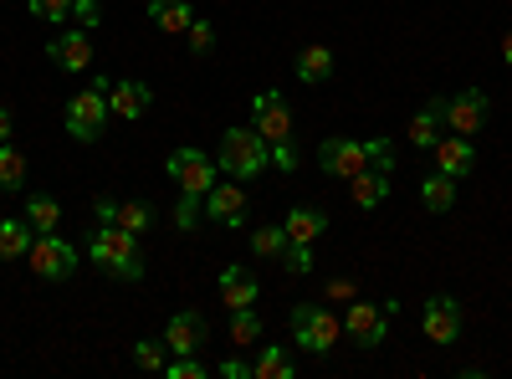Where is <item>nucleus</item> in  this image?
<instances>
[{
  "label": "nucleus",
  "instance_id": "f257e3e1",
  "mask_svg": "<svg viewBox=\"0 0 512 379\" xmlns=\"http://www.w3.org/2000/svg\"><path fill=\"white\" fill-rule=\"evenodd\" d=\"M88 257H93V267H103V272L118 277V282H139V277H144L139 236L123 231V226H113V221H98V226L88 231Z\"/></svg>",
  "mask_w": 512,
  "mask_h": 379
},
{
  "label": "nucleus",
  "instance_id": "f03ea898",
  "mask_svg": "<svg viewBox=\"0 0 512 379\" xmlns=\"http://www.w3.org/2000/svg\"><path fill=\"white\" fill-rule=\"evenodd\" d=\"M251 129L272 144V164H277V170H297V149H292L297 118H292V103H287L277 88H267V93L251 98Z\"/></svg>",
  "mask_w": 512,
  "mask_h": 379
},
{
  "label": "nucleus",
  "instance_id": "7ed1b4c3",
  "mask_svg": "<svg viewBox=\"0 0 512 379\" xmlns=\"http://www.w3.org/2000/svg\"><path fill=\"white\" fill-rule=\"evenodd\" d=\"M272 164V144L256 129H226L221 149H216V170H226L231 180H256Z\"/></svg>",
  "mask_w": 512,
  "mask_h": 379
},
{
  "label": "nucleus",
  "instance_id": "20e7f679",
  "mask_svg": "<svg viewBox=\"0 0 512 379\" xmlns=\"http://www.w3.org/2000/svg\"><path fill=\"white\" fill-rule=\"evenodd\" d=\"M287 323H292V344L308 349V354H328L338 344V333H344V323H338L323 303H297Z\"/></svg>",
  "mask_w": 512,
  "mask_h": 379
},
{
  "label": "nucleus",
  "instance_id": "39448f33",
  "mask_svg": "<svg viewBox=\"0 0 512 379\" xmlns=\"http://www.w3.org/2000/svg\"><path fill=\"white\" fill-rule=\"evenodd\" d=\"M108 118H113V108H108V93H98V88L72 93V98H67V113H62L67 134H72L77 144H98L103 129H108Z\"/></svg>",
  "mask_w": 512,
  "mask_h": 379
},
{
  "label": "nucleus",
  "instance_id": "423d86ee",
  "mask_svg": "<svg viewBox=\"0 0 512 379\" xmlns=\"http://www.w3.org/2000/svg\"><path fill=\"white\" fill-rule=\"evenodd\" d=\"M26 262H31V272H36L41 282H67V277L77 272V246L62 241L57 231H36Z\"/></svg>",
  "mask_w": 512,
  "mask_h": 379
},
{
  "label": "nucleus",
  "instance_id": "0eeeda50",
  "mask_svg": "<svg viewBox=\"0 0 512 379\" xmlns=\"http://www.w3.org/2000/svg\"><path fill=\"white\" fill-rule=\"evenodd\" d=\"M400 303H354L349 308V318H344V339L354 344V349H379L384 339H390V313H395Z\"/></svg>",
  "mask_w": 512,
  "mask_h": 379
},
{
  "label": "nucleus",
  "instance_id": "6e6552de",
  "mask_svg": "<svg viewBox=\"0 0 512 379\" xmlns=\"http://www.w3.org/2000/svg\"><path fill=\"white\" fill-rule=\"evenodd\" d=\"M164 170H169V180H175L185 195H205L210 185H216V159H210L205 149H195V144H185V149L169 154Z\"/></svg>",
  "mask_w": 512,
  "mask_h": 379
},
{
  "label": "nucleus",
  "instance_id": "1a4fd4ad",
  "mask_svg": "<svg viewBox=\"0 0 512 379\" xmlns=\"http://www.w3.org/2000/svg\"><path fill=\"white\" fill-rule=\"evenodd\" d=\"M441 113H446V134H482L487 118H492V98L482 88H466L456 98H441Z\"/></svg>",
  "mask_w": 512,
  "mask_h": 379
},
{
  "label": "nucleus",
  "instance_id": "9d476101",
  "mask_svg": "<svg viewBox=\"0 0 512 379\" xmlns=\"http://www.w3.org/2000/svg\"><path fill=\"white\" fill-rule=\"evenodd\" d=\"M318 164L333 180H354L359 170H369V139H323Z\"/></svg>",
  "mask_w": 512,
  "mask_h": 379
},
{
  "label": "nucleus",
  "instance_id": "9b49d317",
  "mask_svg": "<svg viewBox=\"0 0 512 379\" xmlns=\"http://www.w3.org/2000/svg\"><path fill=\"white\" fill-rule=\"evenodd\" d=\"M205 216L221 221V226H231V231L246 226V221H251V195H246V185H236V180H231V185H210V190H205Z\"/></svg>",
  "mask_w": 512,
  "mask_h": 379
},
{
  "label": "nucleus",
  "instance_id": "f8f14e48",
  "mask_svg": "<svg viewBox=\"0 0 512 379\" xmlns=\"http://www.w3.org/2000/svg\"><path fill=\"white\" fill-rule=\"evenodd\" d=\"M420 333L431 344H456L461 339V303L446 298V292H436V298L420 308Z\"/></svg>",
  "mask_w": 512,
  "mask_h": 379
},
{
  "label": "nucleus",
  "instance_id": "ddd939ff",
  "mask_svg": "<svg viewBox=\"0 0 512 379\" xmlns=\"http://www.w3.org/2000/svg\"><path fill=\"white\" fill-rule=\"evenodd\" d=\"M93 216H98V221H113V226H123V231H134V236H144V231L154 226V205H149V200H113V195H98V200H93Z\"/></svg>",
  "mask_w": 512,
  "mask_h": 379
},
{
  "label": "nucleus",
  "instance_id": "4468645a",
  "mask_svg": "<svg viewBox=\"0 0 512 379\" xmlns=\"http://www.w3.org/2000/svg\"><path fill=\"white\" fill-rule=\"evenodd\" d=\"M164 344H169V354H200V349L210 344V323H205V313H195V308L175 313V318L164 323Z\"/></svg>",
  "mask_w": 512,
  "mask_h": 379
},
{
  "label": "nucleus",
  "instance_id": "2eb2a0df",
  "mask_svg": "<svg viewBox=\"0 0 512 379\" xmlns=\"http://www.w3.org/2000/svg\"><path fill=\"white\" fill-rule=\"evenodd\" d=\"M108 108H113V118L134 123V118H144L154 108V88H149V82H139V77H118L113 88H108Z\"/></svg>",
  "mask_w": 512,
  "mask_h": 379
},
{
  "label": "nucleus",
  "instance_id": "dca6fc26",
  "mask_svg": "<svg viewBox=\"0 0 512 379\" xmlns=\"http://www.w3.org/2000/svg\"><path fill=\"white\" fill-rule=\"evenodd\" d=\"M431 154H436V170L451 175V180H466V175L477 170V149H472V139H466V134H441Z\"/></svg>",
  "mask_w": 512,
  "mask_h": 379
},
{
  "label": "nucleus",
  "instance_id": "f3484780",
  "mask_svg": "<svg viewBox=\"0 0 512 379\" xmlns=\"http://www.w3.org/2000/svg\"><path fill=\"white\" fill-rule=\"evenodd\" d=\"M47 57L62 72H88L93 67V31H62V36H52Z\"/></svg>",
  "mask_w": 512,
  "mask_h": 379
},
{
  "label": "nucleus",
  "instance_id": "a211bd4d",
  "mask_svg": "<svg viewBox=\"0 0 512 379\" xmlns=\"http://www.w3.org/2000/svg\"><path fill=\"white\" fill-rule=\"evenodd\" d=\"M149 21L159 36H185L195 21V6L190 0H149Z\"/></svg>",
  "mask_w": 512,
  "mask_h": 379
},
{
  "label": "nucleus",
  "instance_id": "6ab92c4d",
  "mask_svg": "<svg viewBox=\"0 0 512 379\" xmlns=\"http://www.w3.org/2000/svg\"><path fill=\"white\" fill-rule=\"evenodd\" d=\"M349 195H354V205L359 210H379L384 200H390V170H359L354 180H349Z\"/></svg>",
  "mask_w": 512,
  "mask_h": 379
},
{
  "label": "nucleus",
  "instance_id": "aec40b11",
  "mask_svg": "<svg viewBox=\"0 0 512 379\" xmlns=\"http://www.w3.org/2000/svg\"><path fill=\"white\" fill-rule=\"evenodd\" d=\"M256 298H262V287H256V277L246 267H226L221 272V303L236 313V308H256Z\"/></svg>",
  "mask_w": 512,
  "mask_h": 379
},
{
  "label": "nucleus",
  "instance_id": "412c9836",
  "mask_svg": "<svg viewBox=\"0 0 512 379\" xmlns=\"http://www.w3.org/2000/svg\"><path fill=\"white\" fill-rule=\"evenodd\" d=\"M456 185H461V180L431 170V175L420 180V205L431 210V216H451V210H456Z\"/></svg>",
  "mask_w": 512,
  "mask_h": 379
},
{
  "label": "nucleus",
  "instance_id": "4be33fe9",
  "mask_svg": "<svg viewBox=\"0 0 512 379\" xmlns=\"http://www.w3.org/2000/svg\"><path fill=\"white\" fill-rule=\"evenodd\" d=\"M282 231H287V241H308V246H313V241L328 231V216H323L318 205H292L287 221H282Z\"/></svg>",
  "mask_w": 512,
  "mask_h": 379
},
{
  "label": "nucleus",
  "instance_id": "5701e85b",
  "mask_svg": "<svg viewBox=\"0 0 512 379\" xmlns=\"http://www.w3.org/2000/svg\"><path fill=\"white\" fill-rule=\"evenodd\" d=\"M297 82H308V88H318V82H328L333 77V67H338V57H333V47H323V41H318V47H303V52H297Z\"/></svg>",
  "mask_w": 512,
  "mask_h": 379
},
{
  "label": "nucleus",
  "instance_id": "b1692460",
  "mask_svg": "<svg viewBox=\"0 0 512 379\" xmlns=\"http://www.w3.org/2000/svg\"><path fill=\"white\" fill-rule=\"evenodd\" d=\"M441 134H446V113H441V98H431V103L410 118V144H415V149H436Z\"/></svg>",
  "mask_w": 512,
  "mask_h": 379
},
{
  "label": "nucleus",
  "instance_id": "393cba45",
  "mask_svg": "<svg viewBox=\"0 0 512 379\" xmlns=\"http://www.w3.org/2000/svg\"><path fill=\"white\" fill-rule=\"evenodd\" d=\"M297 374V359L282 349V344H262L251 359V379H292Z\"/></svg>",
  "mask_w": 512,
  "mask_h": 379
},
{
  "label": "nucleus",
  "instance_id": "a878e982",
  "mask_svg": "<svg viewBox=\"0 0 512 379\" xmlns=\"http://www.w3.org/2000/svg\"><path fill=\"white\" fill-rule=\"evenodd\" d=\"M31 241H36V226H31L26 216H21V221H0V262H16V257H26Z\"/></svg>",
  "mask_w": 512,
  "mask_h": 379
},
{
  "label": "nucleus",
  "instance_id": "bb28decb",
  "mask_svg": "<svg viewBox=\"0 0 512 379\" xmlns=\"http://www.w3.org/2000/svg\"><path fill=\"white\" fill-rule=\"evenodd\" d=\"M0 190H26V154L6 139V144H0Z\"/></svg>",
  "mask_w": 512,
  "mask_h": 379
},
{
  "label": "nucleus",
  "instance_id": "cd10ccee",
  "mask_svg": "<svg viewBox=\"0 0 512 379\" xmlns=\"http://www.w3.org/2000/svg\"><path fill=\"white\" fill-rule=\"evenodd\" d=\"M231 344H236V349L262 344V313H256V308H236V313H231Z\"/></svg>",
  "mask_w": 512,
  "mask_h": 379
},
{
  "label": "nucleus",
  "instance_id": "c85d7f7f",
  "mask_svg": "<svg viewBox=\"0 0 512 379\" xmlns=\"http://www.w3.org/2000/svg\"><path fill=\"white\" fill-rule=\"evenodd\" d=\"M26 221H31L36 231H57V226H62V205H57L52 195H31V200H26Z\"/></svg>",
  "mask_w": 512,
  "mask_h": 379
},
{
  "label": "nucleus",
  "instance_id": "c756f323",
  "mask_svg": "<svg viewBox=\"0 0 512 379\" xmlns=\"http://www.w3.org/2000/svg\"><path fill=\"white\" fill-rule=\"evenodd\" d=\"M251 251H256V257H267V262H282L287 231H282V226H256V231H251Z\"/></svg>",
  "mask_w": 512,
  "mask_h": 379
},
{
  "label": "nucleus",
  "instance_id": "7c9ffc66",
  "mask_svg": "<svg viewBox=\"0 0 512 379\" xmlns=\"http://www.w3.org/2000/svg\"><path fill=\"white\" fill-rule=\"evenodd\" d=\"M134 364H139L144 374H164L169 344H164V339H139V344H134Z\"/></svg>",
  "mask_w": 512,
  "mask_h": 379
},
{
  "label": "nucleus",
  "instance_id": "2f4dec72",
  "mask_svg": "<svg viewBox=\"0 0 512 379\" xmlns=\"http://www.w3.org/2000/svg\"><path fill=\"white\" fill-rule=\"evenodd\" d=\"M282 272H287V277H308V272H313V246H308V241H287Z\"/></svg>",
  "mask_w": 512,
  "mask_h": 379
},
{
  "label": "nucleus",
  "instance_id": "473e14b6",
  "mask_svg": "<svg viewBox=\"0 0 512 379\" xmlns=\"http://www.w3.org/2000/svg\"><path fill=\"white\" fill-rule=\"evenodd\" d=\"M210 374V364H200L195 354H169V364H164V379H205Z\"/></svg>",
  "mask_w": 512,
  "mask_h": 379
},
{
  "label": "nucleus",
  "instance_id": "72a5a7b5",
  "mask_svg": "<svg viewBox=\"0 0 512 379\" xmlns=\"http://www.w3.org/2000/svg\"><path fill=\"white\" fill-rule=\"evenodd\" d=\"M200 210H205V195H185V190H180V200H175V226H180V231H195V226H200Z\"/></svg>",
  "mask_w": 512,
  "mask_h": 379
},
{
  "label": "nucleus",
  "instance_id": "f704fd0d",
  "mask_svg": "<svg viewBox=\"0 0 512 379\" xmlns=\"http://www.w3.org/2000/svg\"><path fill=\"white\" fill-rule=\"evenodd\" d=\"M185 41H190V57H205L210 47H216V26H210L205 16H195L190 31H185Z\"/></svg>",
  "mask_w": 512,
  "mask_h": 379
},
{
  "label": "nucleus",
  "instance_id": "c9c22d12",
  "mask_svg": "<svg viewBox=\"0 0 512 379\" xmlns=\"http://www.w3.org/2000/svg\"><path fill=\"white\" fill-rule=\"evenodd\" d=\"M26 6H31V16H41V21H52V26L72 21V0H26Z\"/></svg>",
  "mask_w": 512,
  "mask_h": 379
},
{
  "label": "nucleus",
  "instance_id": "e433bc0d",
  "mask_svg": "<svg viewBox=\"0 0 512 379\" xmlns=\"http://www.w3.org/2000/svg\"><path fill=\"white\" fill-rule=\"evenodd\" d=\"M72 21L82 31H98L103 26V6H98V0H72Z\"/></svg>",
  "mask_w": 512,
  "mask_h": 379
},
{
  "label": "nucleus",
  "instance_id": "4c0bfd02",
  "mask_svg": "<svg viewBox=\"0 0 512 379\" xmlns=\"http://www.w3.org/2000/svg\"><path fill=\"white\" fill-rule=\"evenodd\" d=\"M369 164L374 170H395V144L390 139H369Z\"/></svg>",
  "mask_w": 512,
  "mask_h": 379
},
{
  "label": "nucleus",
  "instance_id": "58836bf2",
  "mask_svg": "<svg viewBox=\"0 0 512 379\" xmlns=\"http://www.w3.org/2000/svg\"><path fill=\"white\" fill-rule=\"evenodd\" d=\"M216 374L221 379H251V359H226V364H216Z\"/></svg>",
  "mask_w": 512,
  "mask_h": 379
},
{
  "label": "nucleus",
  "instance_id": "ea45409f",
  "mask_svg": "<svg viewBox=\"0 0 512 379\" xmlns=\"http://www.w3.org/2000/svg\"><path fill=\"white\" fill-rule=\"evenodd\" d=\"M328 298H354V282L349 277H333L328 282Z\"/></svg>",
  "mask_w": 512,
  "mask_h": 379
},
{
  "label": "nucleus",
  "instance_id": "a19ab883",
  "mask_svg": "<svg viewBox=\"0 0 512 379\" xmlns=\"http://www.w3.org/2000/svg\"><path fill=\"white\" fill-rule=\"evenodd\" d=\"M11 129H16V113H11V108H0V144L11 139Z\"/></svg>",
  "mask_w": 512,
  "mask_h": 379
},
{
  "label": "nucleus",
  "instance_id": "79ce46f5",
  "mask_svg": "<svg viewBox=\"0 0 512 379\" xmlns=\"http://www.w3.org/2000/svg\"><path fill=\"white\" fill-rule=\"evenodd\" d=\"M502 62H507V67H512V31H507V36H502Z\"/></svg>",
  "mask_w": 512,
  "mask_h": 379
}]
</instances>
